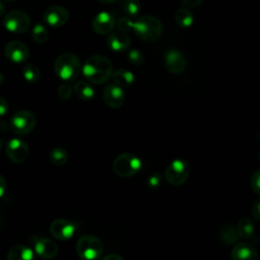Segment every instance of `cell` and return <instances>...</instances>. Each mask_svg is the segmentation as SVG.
<instances>
[{"label":"cell","mask_w":260,"mask_h":260,"mask_svg":"<svg viewBox=\"0 0 260 260\" xmlns=\"http://www.w3.org/2000/svg\"><path fill=\"white\" fill-rule=\"evenodd\" d=\"M81 71L89 82L103 84L112 77L113 65L108 57L104 55H92L86 59L81 67Z\"/></svg>","instance_id":"1"},{"label":"cell","mask_w":260,"mask_h":260,"mask_svg":"<svg viewBox=\"0 0 260 260\" xmlns=\"http://www.w3.org/2000/svg\"><path fill=\"white\" fill-rule=\"evenodd\" d=\"M132 29L140 40L144 42H154L161 36L164 26L157 17L143 15L133 22Z\"/></svg>","instance_id":"2"},{"label":"cell","mask_w":260,"mask_h":260,"mask_svg":"<svg viewBox=\"0 0 260 260\" xmlns=\"http://www.w3.org/2000/svg\"><path fill=\"white\" fill-rule=\"evenodd\" d=\"M54 70L60 79L69 82L78 77L81 71V64L75 55L64 53L55 60Z\"/></svg>","instance_id":"3"},{"label":"cell","mask_w":260,"mask_h":260,"mask_svg":"<svg viewBox=\"0 0 260 260\" xmlns=\"http://www.w3.org/2000/svg\"><path fill=\"white\" fill-rule=\"evenodd\" d=\"M142 161L137 155L131 152H124L113 161V171L119 177L128 178L136 175L140 171Z\"/></svg>","instance_id":"4"},{"label":"cell","mask_w":260,"mask_h":260,"mask_svg":"<svg viewBox=\"0 0 260 260\" xmlns=\"http://www.w3.org/2000/svg\"><path fill=\"white\" fill-rule=\"evenodd\" d=\"M103 251V243L94 236L84 235L77 241L76 252L83 260H95L102 256Z\"/></svg>","instance_id":"5"},{"label":"cell","mask_w":260,"mask_h":260,"mask_svg":"<svg viewBox=\"0 0 260 260\" xmlns=\"http://www.w3.org/2000/svg\"><path fill=\"white\" fill-rule=\"evenodd\" d=\"M37 124L36 115L28 110L16 112L9 121V128L15 135H26L31 132Z\"/></svg>","instance_id":"6"},{"label":"cell","mask_w":260,"mask_h":260,"mask_svg":"<svg viewBox=\"0 0 260 260\" xmlns=\"http://www.w3.org/2000/svg\"><path fill=\"white\" fill-rule=\"evenodd\" d=\"M190 174V167L188 162L182 158L172 160L165 170V178L170 185H183Z\"/></svg>","instance_id":"7"},{"label":"cell","mask_w":260,"mask_h":260,"mask_svg":"<svg viewBox=\"0 0 260 260\" xmlns=\"http://www.w3.org/2000/svg\"><path fill=\"white\" fill-rule=\"evenodd\" d=\"M3 25L12 34H23L30 27V18L24 11L12 10L4 16Z\"/></svg>","instance_id":"8"},{"label":"cell","mask_w":260,"mask_h":260,"mask_svg":"<svg viewBox=\"0 0 260 260\" xmlns=\"http://www.w3.org/2000/svg\"><path fill=\"white\" fill-rule=\"evenodd\" d=\"M5 57L12 63H24L29 57V50L27 46L19 41H11L6 44L4 48Z\"/></svg>","instance_id":"9"},{"label":"cell","mask_w":260,"mask_h":260,"mask_svg":"<svg viewBox=\"0 0 260 260\" xmlns=\"http://www.w3.org/2000/svg\"><path fill=\"white\" fill-rule=\"evenodd\" d=\"M6 154L11 161L21 164L28 157L29 149L23 140L19 138H12L6 144Z\"/></svg>","instance_id":"10"},{"label":"cell","mask_w":260,"mask_h":260,"mask_svg":"<svg viewBox=\"0 0 260 260\" xmlns=\"http://www.w3.org/2000/svg\"><path fill=\"white\" fill-rule=\"evenodd\" d=\"M44 21L52 27H61L69 19V12L67 8L60 5H53L48 7L43 14Z\"/></svg>","instance_id":"11"},{"label":"cell","mask_w":260,"mask_h":260,"mask_svg":"<svg viewBox=\"0 0 260 260\" xmlns=\"http://www.w3.org/2000/svg\"><path fill=\"white\" fill-rule=\"evenodd\" d=\"M164 61L167 70L173 74H179L183 72L187 66L185 55L177 49L168 50L165 54Z\"/></svg>","instance_id":"12"},{"label":"cell","mask_w":260,"mask_h":260,"mask_svg":"<svg viewBox=\"0 0 260 260\" xmlns=\"http://www.w3.org/2000/svg\"><path fill=\"white\" fill-rule=\"evenodd\" d=\"M50 233L57 240L67 241L74 236L75 226L71 221L65 218H58L53 220L50 224Z\"/></svg>","instance_id":"13"},{"label":"cell","mask_w":260,"mask_h":260,"mask_svg":"<svg viewBox=\"0 0 260 260\" xmlns=\"http://www.w3.org/2000/svg\"><path fill=\"white\" fill-rule=\"evenodd\" d=\"M103 99L108 107L118 109L122 107L125 102V93L122 87L115 83H111L104 88Z\"/></svg>","instance_id":"14"},{"label":"cell","mask_w":260,"mask_h":260,"mask_svg":"<svg viewBox=\"0 0 260 260\" xmlns=\"http://www.w3.org/2000/svg\"><path fill=\"white\" fill-rule=\"evenodd\" d=\"M116 24L115 17L108 11L99 12L91 21V27L98 35L110 34Z\"/></svg>","instance_id":"15"},{"label":"cell","mask_w":260,"mask_h":260,"mask_svg":"<svg viewBox=\"0 0 260 260\" xmlns=\"http://www.w3.org/2000/svg\"><path fill=\"white\" fill-rule=\"evenodd\" d=\"M232 260H258V252L247 242L236 244L231 251Z\"/></svg>","instance_id":"16"},{"label":"cell","mask_w":260,"mask_h":260,"mask_svg":"<svg viewBox=\"0 0 260 260\" xmlns=\"http://www.w3.org/2000/svg\"><path fill=\"white\" fill-rule=\"evenodd\" d=\"M131 40L126 32L117 30L111 32L107 39V46L114 52H125L129 49Z\"/></svg>","instance_id":"17"},{"label":"cell","mask_w":260,"mask_h":260,"mask_svg":"<svg viewBox=\"0 0 260 260\" xmlns=\"http://www.w3.org/2000/svg\"><path fill=\"white\" fill-rule=\"evenodd\" d=\"M35 251L43 259H52L58 253V246L53 240L43 238L36 242Z\"/></svg>","instance_id":"18"},{"label":"cell","mask_w":260,"mask_h":260,"mask_svg":"<svg viewBox=\"0 0 260 260\" xmlns=\"http://www.w3.org/2000/svg\"><path fill=\"white\" fill-rule=\"evenodd\" d=\"M7 260H35V254L27 246L15 245L9 249Z\"/></svg>","instance_id":"19"},{"label":"cell","mask_w":260,"mask_h":260,"mask_svg":"<svg viewBox=\"0 0 260 260\" xmlns=\"http://www.w3.org/2000/svg\"><path fill=\"white\" fill-rule=\"evenodd\" d=\"M112 78L115 84L119 85L120 87H129L134 83L135 77L133 73L127 69H116L112 73Z\"/></svg>","instance_id":"20"},{"label":"cell","mask_w":260,"mask_h":260,"mask_svg":"<svg viewBox=\"0 0 260 260\" xmlns=\"http://www.w3.org/2000/svg\"><path fill=\"white\" fill-rule=\"evenodd\" d=\"M73 91L76 96L82 101H90L94 98V88L86 81H77L74 84Z\"/></svg>","instance_id":"21"},{"label":"cell","mask_w":260,"mask_h":260,"mask_svg":"<svg viewBox=\"0 0 260 260\" xmlns=\"http://www.w3.org/2000/svg\"><path fill=\"white\" fill-rule=\"evenodd\" d=\"M236 230H237L239 237H241L242 239H245V240H249L253 237V235L255 233V225L249 217L244 216L239 220Z\"/></svg>","instance_id":"22"},{"label":"cell","mask_w":260,"mask_h":260,"mask_svg":"<svg viewBox=\"0 0 260 260\" xmlns=\"http://www.w3.org/2000/svg\"><path fill=\"white\" fill-rule=\"evenodd\" d=\"M175 20L181 27H190L194 21L193 13L188 8H179L175 13Z\"/></svg>","instance_id":"23"},{"label":"cell","mask_w":260,"mask_h":260,"mask_svg":"<svg viewBox=\"0 0 260 260\" xmlns=\"http://www.w3.org/2000/svg\"><path fill=\"white\" fill-rule=\"evenodd\" d=\"M49 158L53 165L60 167L68 160V153L63 147H55L50 151Z\"/></svg>","instance_id":"24"},{"label":"cell","mask_w":260,"mask_h":260,"mask_svg":"<svg viewBox=\"0 0 260 260\" xmlns=\"http://www.w3.org/2000/svg\"><path fill=\"white\" fill-rule=\"evenodd\" d=\"M31 37L34 39V41L38 44H45L49 38V32L47 27L40 22H37L34 26H32V30H31Z\"/></svg>","instance_id":"25"},{"label":"cell","mask_w":260,"mask_h":260,"mask_svg":"<svg viewBox=\"0 0 260 260\" xmlns=\"http://www.w3.org/2000/svg\"><path fill=\"white\" fill-rule=\"evenodd\" d=\"M23 78L29 83H36L41 78V72L39 68L34 64H26L22 69Z\"/></svg>","instance_id":"26"},{"label":"cell","mask_w":260,"mask_h":260,"mask_svg":"<svg viewBox=\"0 0 260 260\" xmlns=\"http://www.w3.org/2000/svg\"><path fill=\"white\" fill-rule=\"evenodd\" d=\"M239 235L233 225H225L220 232V239L225 244H234L237 242Z\"/></svg>","instance_id":"27"},{"label":"cell","mask_w":260,"mask_h":260,"mask_svg":"<svg viewBox=\"0 0 260 260\" xmlns=\"http://www.w3.org/2000/svg\"><path fill=\"white\" fill-rule=\"evenodd\" d=\"M123 8L129 17H136L140 12V2L138 0H125Z\"/></svg>","instance_id":"28"},{"label":"cell","mask_w":260,"mask_h":260,"mask_svg":"<svg viewBox=\"0 0 260 260\" xmlns=\"http://www.w3.org/2000/svg\"><path fill=\"white\" fill-rule=\"evenodd\" d=\"M128 60L132 65L140 66L144 61V57H143V54L139 50L132 49L128 52Z\"/></svg>","instance_id":"29"},{"label":"cell","mask_w":260,"mask_h":260,"mask_svg":"<svg viewBox=\"0 0 260 260\" xmlns=\"http://www.w3.org/2000/svg\"><path fill=\"white\" fill-rule=\"evenodd\" d=\"M58 95L61 100L67 101L72 95V87L68 83H62L58 87Z\"/></svg>","instance_id":"30"},{"label":"cell","mask_w":260,"mask_h":260,"mask_svg":"<svg viewBox=\"0 0 260 260\" xmlns=\"http://www.w3.org/2000/svg\"><path fill=\"white\" fill-rule=\"evenodd\" d=\"M147 187L151 190H155L156 188L159 187L160 183H161V177L159 173H154L152 175H150L147 179Z\"/></svg>","instance_id":"31"},{"label":"cell","mask_w":260,"mask_h":260,"mask_svg":"<svg viewBox=\"0 0 260 260\" xmlns=\"http://www.w3.org/2000/svg\"><path fill=\"white\" fill-rule=\"evenodd\" d=\"M117 25H118L119 30H121V31H123V32H127V31H129L130 29H132L133 21H131L130 18H128V17L122 16V17L119 18Z\"/></svg>","instance_id":"32"},{"label":"cell","mask_w":260,"mask_h":260,"mask_svg":"<svg viewBox=\"0 0 260 260\" xmlns=\"http://www.w3.org/2000/svg\"><path fill=\"white\" fill-rule=\"evenodd\" d=\"M250 184H251L252 190H253L257 195L260 196V169L257 170L256 172H254V174L252 175Z\"/></svg>","instance_id":"33"},{"label":"cell","mask_w":260,"mask_h":260,"mask_svg":"<svg viewBox=\"0 0 260 260\" xmlns=\"http://www.w3.org/2000/svg\"><path fill=\"white\" fill-rule=\"evenodd\" d=\"M251 215L255 220L260 221V200H256L252 204Z\"/></svg>","instance_id":"34"},{"label":"cell","mask_w":260,"mask_h":260,"mask_svg":"<svg viewBox=\"0 0 260 260\" xmlns=\"http://www.w3.org/2000/svg\"><path fill=\"white\" fill-rule=\"evenodd\" d=\"M8 109L9 106L7 101L3 96H0V117L4 116L8 112Z\"/></svg>","instance_id":"35"},{"label":"cell","mask_w":260,"mask_h":260,"mask_svg":"<svg viewBox=\"0 0 260 260\" xmlns=\"http://www.w3.org/2000/svg\"><path fill=\"white\" fill-rule=\"evenodd\" d=\"M182 2L189 8H195L198 7L203 2V0H182Z\"/></svg>","instance_id":"36"},{"label":"cell","mask_w":260,"mask_h":260,"mask_svg":"<svg viewBox=\"0 0 260 260\" xmlns=\"http://www.w3.org/2000/svg\"><path fill=\"white\" fill-rule=\"evenodd\" d=\"M6 190H7V182L5 178L2 175H0V198L3 197Z\"/></svg>","instance_id":"37"},{"label":"cell","mask_w":260,"mask_h":260,"mask_svg":"<svg viewBox=\"0 0 260 260\" xmlns=\"http://www.w3.org/2000/svg\"><path fill=\"white\" fill-rule=\"evenodd\" d=\"M103 260H124L121 256L119 255H116V254H110V255H107L103 258Z\"/></svg>","instance_id":"38"},{"label":"cell","mask_w":260,"mask_h":260,"mask_svg":"<svg viewBox=\"0 0 260 260\" xmlns=\"http://www.w3.org/2000/svg\"><path fill=\"white\" fill-rule=\"evenodd\" d=\"M5 13V5L2 1H0V16H2Z\"/></svg>","instance_id":"39"},{"label":"cell","mask_w":260,"mask_h":260,"mask_svg":"<svg viewBox=\"0 0 260 260\" xmlns=\"http://www.w3.org/2000/svg\"><path fill=\"white\" fill-rule=\"evenodd\" d=\"M98 2H101V3H104V4H109V3H113L117 0H96Z\"/></svg>","instance_id":"40"},{"label":"cell","mask_w":260,"mask_h":260,"mask_svg":"<svg viewBox=\"0 0 260 260\" xmlns=\"http://www.w3.org/2000/svg\"><path fill=\"white\" fill-rule=\"evenodd\" d=\"M3 83H4V76H3V74L0 72V86H1Z\"/></svg>","instance_id":"41"},{"label":"cell","mask_w":260,"mask_h":260,"mask_svg":"<svg viewBox=\"0 0 260 260\" xmlns=\"http://www.w3.org/2000/svg\"><path fill=\"white\" fill-rule=\"evenodd\" d=\"M1 147H2V139H0V149H1Z\"/></svg>","instance_id":"42"},{"label":"cell","mask_w":260,"mask_h":260,"mask_svg":"<svg viewBox=\"0 0 260 260\" xmlns=\"http://www.w3.org/2000/svg\"><path fill=\"white\" fill-rule=\"evenodd\" d=\"M4 1H8V2H14V1H16V0H4Z\"/></svg>","instance_id":"43"}]
</instances>
